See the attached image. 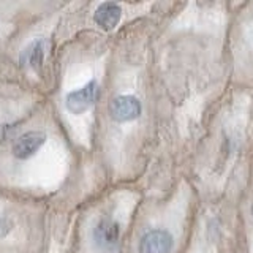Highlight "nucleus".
<instances>
[{
    "mask_svg": "<svg viewBox=\"0 0 253 253\" xmlns=\"http://www.w3.org/2000/svg\"><path fill=\"white\" fill-rule=\"evenodd\" d=\"M196 204L198 195L185 177L166 192L142 193L124 253H184Z\"/></svg>",
    "mask_w": 253,
    "mask_h": 253,
    "instance_id": "20e7f679",
    "label": "nucleus"
},
{
    "mask_svg": "<svg viewBox=\"0 0 253 253\" xmlns=\"http://www.w3.org/2000/svg\"><path fill=\"white\" fill-rule=\"evenodd\" d=\"M229 0H169L150 37L157 121L152 158L138 187L166 192L184 177L213 111L231 89Z\"/></svg>",
    "mask_w": 253,
    "mask_h": 253,
    "instance_id": "f257e3e1",
    "label": "nucleus"
},
{
    "mask_svg": "<svg viewBox=\"0 0 253 253\" xmlns=\"http://www.w3.org/2000/svg\"><path fill=\"white\" fill-rule=\"evenodd\" d=\"M237 211H239L245 242H247V253H253V163L247 185L237 200Z\"/></svg>",
    "mask_w": 253,
    "mask_h": 253,
    "instance_id": "1a4fd4ad",
    "label": "nucleus"
},
{
    "mask_svg": "<svg viewBox=\"0 0 253 253\" xmlns=\"http://www.w3.org/2000/svg\"><path fill=\"white\" fill-rule=\"evenodd\" d=\"M253 163V90L231 87L213 111L184 177L198 200H239Z\"/></svg>",
    "mask_w": 253,
    "mask_h": 253,
    "instance_id": "7ed1b4c3",
    "label": "nucleus"
},
{
    "mask_svg": "<svg viewBox=\"0 0 253 253\" xmlns=\"http://www.w3.org/2000/svg\"><path fill=\"white\" fill-rule=\"evenodd\" d=\"M106 79L108 73L103 75L101 70H89L83 79H78L70 89L63 92V111L75 121L98 114Z\"/></svg>",
    "mask_w": 253,
    "mask_h": 253,
    "instance_id": "6e6552de",
    "label": "nucleus"
},
{
    "mask_svg": "<svg viewBox=\"0 0 253 253\" xmlns=\"http://www.w3.org/2000/svg\"><path fill=\"white\" fill-rule=\"evenodd\" d=\"M226 54L231 87L253 90V0H229Z\"/></svg>",
    "mask_w": 253,
    "mask_h": 253,
    "instance_id": "0eeeda50",
    "label": "nucleus"
},
{
    "mask_svg": "<svg viewBox=\"0 0 253 253\" xmlns=\"http://www.w3.org/2000/svg\"><path fill=\"white\" fill-rule=\"evenodd\" d=\"M13 229V220L6 215H0V239L8 236Z\"/></svg>",
    "mask_w": 253,
    "mask_h": 253,
    "instance_id": "f8f14e48",
    "label": "nucleus"
},
{
    "mask_svg": "<svg viewBox=\"0 0 253 253\" xmlns=\"http://www.w3.org/2000/svg\"><path fill=\"white\" fill-rule=\"evenodd\" d=\"M46 59V42L43 38H37L35 42H32L21 55V62L29 68L40 71L44 65Z\"/></svg>",
    "mask_w": 253,
    "mask_h": 253,
    "instance_id": "9b49d317",
    "label": "nucleus"
},
{
    "mask_svg": "<svg viewBox=\"0 0 253 253\" xmlns=\"http://www.w3.org/2000/svg\"><path fill=\"white\" fill-rule=\"evenodd\" d=\"M155 18L133 24L113 43L98 109L103 166L113 185L138 184L155 147L157 121L150 76V37Z\"/></svg>",
    "mask_w": 253,
    "mask_h": 253,
    "instance_id": "f03ea898",
    "label": "nucleus"
},
{
    "mask_svg": "<svg viewBox=\"0 0 253 253\" xmlns=\"http://www.w3.org/2000/svg\"><path fill=\"white\" fill-rule=\"evenodd\" d=\"M142 198L136 184L113 185L87 213L85 253H124L130 225Z\"/></svg>",
    "mask_w": 253,
    "mask_h": 253,
    "instance_id": "39448f33",
    "label": "nucleus"
},
{
    "mask_svg": "<svg viewBox=\"0 0 253 253\" xmlns=\"http://www.w3.org/2000/svg\"><path fill=\"white\" fill-rule=\"evenodd\" d=\"M184 253H247L237 201L198 200Z\"/></svg>",
    "mask_w": 253,
    "mask_h": 253,
    "instance_id": "423d86ee",
    "label": "nucleus"
},
{
    "mask_svg": "<svg viewBox=\"0 0 253 253\" xmlns=\"http://www.w3.org/2000/svg\"><path fill=\"white\" fill-rule=\"evenodd\" d=\"M47 141V133L43 130H30L13 142V155L19 160L34 157Z\"/></svg>",
    "mask_w": 253,
    "mask_h": 253,
    "instance_id": "9d476101",
    "label": "nucleus"
}]
</instances>
